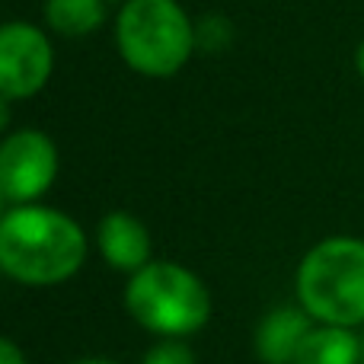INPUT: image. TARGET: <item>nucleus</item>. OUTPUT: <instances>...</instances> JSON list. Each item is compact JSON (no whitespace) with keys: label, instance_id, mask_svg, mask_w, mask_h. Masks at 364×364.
<instances>
[{"label":"nucleus","instance_id":"0eeeda50","mask_svg":"<svg viewBox=\"0 0 364 364\" xmlns=\"http://www.w3.org/2000/svg\"><path fill=\"white\" fill-rule=\"evenodd\" d=\"M96 246L102 259L119 272H141L151 262V233L144 220H138L128 211H112L96 227Z\"/></svg>","mask_w":364,"mask_h":364},{"label":"nucleus","instance_id":"20e7f679","mask_svg":"<svg viewBox=\"0 0 364 364\" xmlns=\"http://www.w3.org/2000/svg\"><path fill=\"white\" fill-rule=\"evenodd\" d=\"M125 307L134 323L166 339L201 329L211 316V297L195 272L176 262H147L128 278Z\"/></svg>","mask_w":364,"mask_h":364},{"label":"nucleus","instance_id":"dca6fc26","mask_svg":"<svg viewBox=\"0 0 364 364\" xmlns=\"http://www.w3.org/2000/svg\"><path fill=\"white\" fill-rule=\"evenodd\" d=\"M74 364H119V361H109V358H83V361H74Z\"/></svg>","mask_w":364,"mask_h":364},{"label":"nucleus","instance_id":"1a4fd4ad","mask_svg":"<svg viewBox=\"0 0 364 364\" xmlns=\"http://www.w3.org/2000/svg\"><path fill=\"white\" fill-rule=\"evenodd\" d=\"M358 361H364V348L358 336L346 326L320 323L304 339L294 364H358Z\"/></svg>","mask_w":364,"mask_h":364},{"label":"nucleus","instance_id":"f8f14e48","mask_svg":"<svg viewBox=\"0 0 364 364\" xmlns=\"http://www.w3.org/2000/svg\"><path fill=\"white\" fill-rule=\"evenodd\" d=\"M195 36H198V45H201V48H208V51L224 48V42H227V19H220V16L201 19L198 29H195Z\"/></svg>","mask_w":364,"mask_h":364},{"label":"nucleus","instance_id":"f257e3e1","mask_svg":"<svg viewBox=\"0 0 364 364\" xmlns=\"http://www.w3.org/2000/svg\"><path fill=\"white\" fill-rule=\"evenodd\" d=\"M87 259V233L64 211L16 205L0 220V272L23 284H61Z\"/></svg>","mask_w":364,"mask_h":364},{"label":"nucleus","instance_id":"9d476101","mask_svg":"<svg viewBox=\"0 0 364 364\" xmlns=\"http://www.w3.org/2000/svg\"><path fill=\"white\" fill-rule=\"evenodd\" d=\"M45 23L61 36H90L106 23V0H45Z\"/></svg>","mask_w":364,"mask_h":364},{"label":"nucleus","instance_id":"423d86ee","mask_svg":"<svg viewBox=\"0 0 364 364\" xmlns=\"http://www.w3.org/2000/svg\"><path fill=\"white\" fill-rule=\"evenodd\" d=\"M55 55L45 32L32 23L0 26V96L29 100L48 83Z\"/></svg>","mask_w":364,"mask_h":364},{"label":"nucleus","instance_id":"f3484780","mask_svg":"<svg viewBox=\"0 0 364 364\" xmlns=\"http://www.w3.org/2000/svg\"><path fill=\"white\" fill-rule=\"evenodd\" d=\"M6 205H10V201H6L4 188H0V220H4V214H6V211H10V208H6Z\"/></svg>","mask_w":364,"mask_h":364},{"label":"nucleus","instance_id":"2eb2a0df","mask_svg":"<svg viewBox=\"0 0 364 364\" xmlns=\"http://www.w3.org/2000/svg\"><path fill=\"white\" fill-rule=\"evenodd\" d=\"M355 70H358V77L364 80V42L355 48Z\"/></svg>","mask_w":364,"mask_h":364},{"label":"nucleus","instance_id":"ddd939ff","mask_svg":"<svg viewBox=\"0 0 364 364\" xmlns=\"http://www.w3.org/2000/svg\"><path fill=\"white\" fill-rule=\"evenodd\" d=\"M0 364H29V361H26L23 348H19L16 342L0 336Z\"/></svg>","mask_w":364,"mask_h":364},{"label":"nucleus","instance_id":"9b49d317","mask_svg":"<svg viewBox=\"0 0 364 364\" xmlns=\"http://www.w3.org/2000/svg\"><path fill=\"white\" fill-rule=\"evenodd\" d=\"M141 364H195V355L186 342L166 339V342H157L154 348H147Z\"/></svg>","mask_w":364,"mask_h":364},{"label":"nucleus","instance_id":"7ed1b4c3","mask_svg":"<svg viewBox=\"0 0 364 364\" xmlns=\"http://www.w3.org/2000/svg\"><path fill=\"white\" fill-rule=\"evenodd\" d=\"M122 61L144 77H173L192 58L198 36L176 0H125L115 19Z\"/></svg>","mask_w":364,"mask_h":364},{"label":"nucleus","instance_id":"39448f33","mask_svg":"<svg viewBox=\"0 0 364 364\" xmlns=\"http://www.w3.org/2000/svg\"><path fill=\"white\" fill-rule=\"evenodd\" d=\"M58 176V147L45 132L19 128L0 141V188L10 205H32Z\"/></svg>","mask_w":364,"mask_h":364},{"label":"nucleus","instance_id":"4468645a","mask_svg":"<svg viewBox=\"0 0 364 364\" xmlns=\"http://www.w3.org/2000/svg\"><path fill=\"white\" fill-rule=\"evenodd\" d=\"M10 122H13V100L0 96V134L10 128Z\"/></svg>","mask_w":364,"mask_h":364},{"label":"nucleus","instance_id":"f03ea898","mask_svg":"<svg viewBox=\"0 0 364 364\" xmlns=\"http://www.w3.org/2000/svg\"><path fill=\"white\" fill-rule=\"evenodd\" d=\"M297 301L326 326L364 323V240L326 237L297 265Z\"/></svg>","mask_w":364,"mask_h":364},{"label":"nucleus","instance_id":"a211bd4d","mask_svg":"<svg viewBox=\"0 0 364 364\" xmlns=\"http://www.w3.org/2000/svg\"><path fill=\"white\" fill-rule=\"evenodd\" d=\"M361 348H364V336H361Z\"/></svg>","mask_w":364,"mask_h":364},{"label":"nucleus","instance_id":"6e6552de","mask_svg":"<svg viewBox=\"0 0 364 364\" xmlns=\"http://www.w3.org/2000/svg\"><path fill=\"white\" fill-rule=\"evenodd\" d=\"M314 316L304 307H275L256 329V355L262 364H294Z\"/></svg>","mask_w":364,"mask_h":364}]
</instances>
